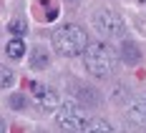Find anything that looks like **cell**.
Returning <instances> with one entry per match:
<instances>
[{"label": "cell", "instance_id": "obj_11", "mask_svg": "<svg viewBox=\"0 0 146 133\" xmlns=\"http://www.w3.org/2000/svg\"><path fill=\"white\" fill-rule=\"evenodd\" d=\"M8 30H10L13 35H18V38H20V35H25L28 25H25V20H23V18H13V20L8 23Z\"/></svg>", "mask_w": 146, "mask_h": 133}, {"label": "cell", "instance_id": "obj_8", "mask_svg": "<svg viewBox=\"0 0 146 133\" xmlns=\"http://www.w3.org/2000/svg\"><path fill=\"white\" fill-rule=\"evenodd\" d=\"M8 55L13 60H20L23 55H25V43L20 40V38H13L10 43H8Z\"/></svg>", "mask_w": 146, "mask_h": 133}, {"label": "cell", "instance_id": "obj_9", "mask_svg": "<svg viewBox=\"0 0 146 133\" xmlns=\"http://www.w3.org/2000/svg\"><path fill=\"white\" fill-rule=\"evenodd\" d=\"M76 93H78V98H81V101H83V103H98V98H96V90L93 88H88V86H78V90H76Z\"/></svg>", "mask_w": 146, "mask_h": 133}, {"label": "cell", "instance_id": "obj_5", "mask_svg": "<svg viewBox=\"0 0 146 133\" xmlns=\"http://www.w3.org/2000/svg\"><path fill=\"white\" fill-rule=\"evenodd\" d=\"M33 90H35V103H38V108L40 111H56L58 108V93L53 88H45V86H33Z\"/></svg>", "mask_w": 146, "mask_h": 133}, {"label": "cell", "instance_id": "obj_1", "mask_svg": "<svg viewBox=\"0 0 146 133\" xmlns=\"http://www.w3.org/2000/svg\"><path fill=\"white\" fill-rule=\"evenodd\" d=\"M83 60H86L88 73L98 75V78H106V75H111L116 70V53H113L108 45H103V43L88 45Z\"/></svg>", "mask_w": 146, "mask_h": 133}, {"label": "cell", "instance_id": "obj_15", "mask_svg": "<svg viewBox=\"0 0 146 133\" xmlns=\"http://www.w3.org/2000/svg\"><path fill=\"white\" fill-rule=\"evenodd\" d=\"M3 128H5V126H3V118H0V131H3Z\"/></svg>", "mask_w": 146, "mask_h": 133}, {"label": "cell", "instance_id": "obj_2", "mask_svg": "<svg viewBox=\"0 0 146 133\" xmlns=\"http://www.w3.org/2000/svg\"><path fill=\"white\" fill-rule=\"evenodd\" d=\"M53 48L60 55H78L88 48V35L78 25H63L53 33Z\"/></svg>", "mask_w": 146, "mask_h": 133}, {"label": "cell", "instance_id": "obj_10", "mask_svg": "<svg viewBox=\"0 0 146 133\" xmlns=\"http://www.w3.org/2000/svg\"><path fill=\"white\" fill-rule=\"evenodd\" d=\"M15 83V73L8 65H0V88H10Z\"/></svg>", "mask_w": 146, "mask_h": 133}, {"label": "cell", "instance_id": "obj_14", "mask_svg": "<svg viewBox=\"0 0 146 133\" xmlns=\"http://www.w3.org/2000/svg\"><path fill=\"white\" fill-rule=\"evenodd\" d=\"M10 105H13V108H23V98H20V95H13V98H10Z\"/></svg>", "mask_w": 146, "mask_h": 133}, {"label": "cell", "instance_id": "obj_3", "mask_svg": "<svg viewBox=\"0 0 146 133\" xmlns=\"http://www.w3.org/2000/svg\"><path fill=\"white\" fill-rule=\"evenodd\" d=\"M93 28L106 38H121L126 25H123L121 15L113 13V10H96L93 13Z\"/></svg>", "mask_w": 146, "mask_h": 133}, {"label": "cell", "instance_id": "obj_4", "mask_svg": "<svg viewBox=\"0 0 146 133\" xmlns=\"http://www.w3.org/2000/svg\"><path fill=\"white\" fill-rule=\"evenodd\" d=\"M58 126L63 131H86V123H88V116L83 113V108H78L76 103H66L58 108Z\"/></svg>", "mask_w": 146, "mask_h": 133}, {"label": "cell", "instance_id": "obj_13", "mask_svg": "<svg viewBox=\"0 0 146 133\" xmlns=\"http://www.w3.org/2000/svg\"><path fill=\"white\" fill-rule=\"evenodd\" d=\"M33 55H35V58L30 60V68H45V65H48V58H45V53H40V50H35Z\"/></svg>", "mask_w": 146, "mask_h": 133}, {"label": "cell", "instance_id": "obj_16", "mask_svg": "<svg viewBox=\"0 0 146 133\" xmlns=\"http://www.w3.org/2000/svg\"><path fill=\"white\" fill-rule=\"evenodd\" d=\"M68 3H78V0H68Z\"/></svg>", "mask_w": 146, "mask_h": 133}, {"label": "cell", "instance_id": "obj_7", "mask_svg": "<svg viewBox=\"0 0 146 133\" xmlns=\"http://www.w3.org/2000/svg\"><path fill=\"white\" fill-rule=\"evenodd\" d=\"M121 55H123V60L129 63V65H136L139 63V58H141V53H139V48L131 43V40H126V43L121 45Z\"/></svg>", "mask_w": 146, "mask_h": 133}, {"label": "cell", "instance_id": "obj_6", "mask_svg": "<svg viewBox=\"0 0 146 133\" xmlns=\"http://www.w3.org/2000/svg\"><path fill=\"white\" fill-rule=\"evenodd\" d=\"M129 118L136 120V123H141V126H146V93L131 101V105H129Z\"/></svg>", "mask_w": 146, "mask_h": 133}, {"label": "cell", "instance_id": "obj_12", "mask_svg": "<svg viewBox=\"0 0 146 133\" xmlns=\"http://www.w3.org/2000/svg\"><path fill=\"white\" fill-rule=\"evenodd\" d=\"M86 131H103V133H111L113 128L106 123V120H101V118H96V120H88L86 123Z\"/></svg>", "mask_w": 146, "mask_h": 133}]
</instances>
